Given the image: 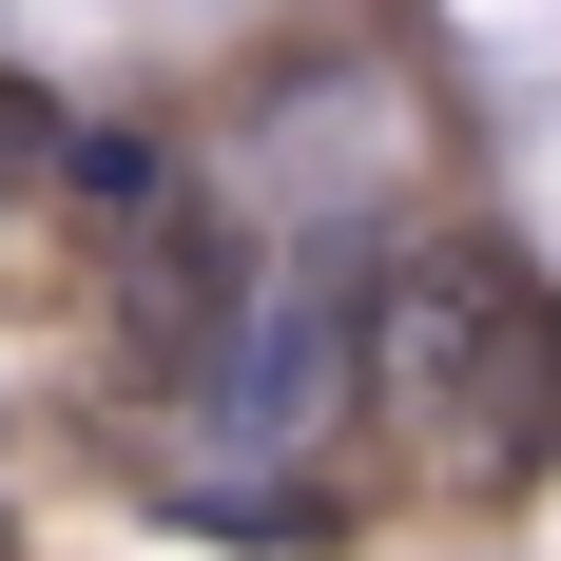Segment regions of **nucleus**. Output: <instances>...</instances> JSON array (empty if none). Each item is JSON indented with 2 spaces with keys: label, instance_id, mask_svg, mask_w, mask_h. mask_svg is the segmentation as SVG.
<instances>
[{
  "label": "nucleus",
  "instance_id": "nucleus-1",
  "mask_svg": "<svg viewBox=\"0 0 561 561\" xmlns=\"http://www.w3.org/2000/svg\"><path fill=\"white\" fill-rule=\"evenodd\" d=\"M504 252H465V232H426V252H388V272L348 290V348L388 368L407 407H465V368H484V330H504Z\"/></svg>",
  "mask_w": 561,
  "mask_h": 561
}]
</instances>
